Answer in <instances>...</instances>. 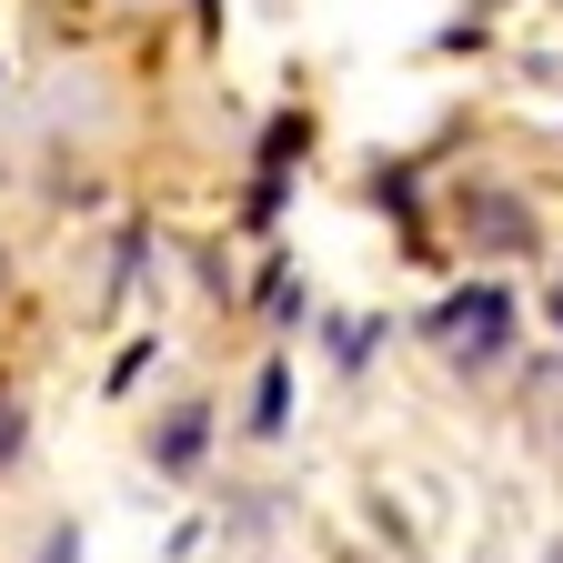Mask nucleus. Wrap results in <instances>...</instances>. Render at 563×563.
<instances>
[{"label": "nucleus", "instance_id": "nucleus-1", "mask_svg": "<svg viewBox=\"0 0 563 563\" xmlns=\"http://www.w3.org/2000/svg\"><path fill=\"white\" fill-rule=\"evenodd\" d=\"M433 332H443L453 363H493V352H504V332H514V302L493 292V282H473V292H453V302L433 312Z\"/></svg>", "mask_w": 563, "mask_h": 563}, {"label": "nucleus", "instance_id": "nucleus-2", "mask_svg": "<svg viewBox=\"0 0 563 563\" xmlns=\"http://www.w3.org/2000/svg\"><path fill=\"white\" fill-rule=\"evenodd\" d=\"M201 433H211L201 412H172V422H162V473H191V463H201Z\"/></svg>", "mask_w": 563, "mask_h": 563}, {"label": "nucleus", "instance_id": "nucleus-3", "mask_svg": "<svg viewBox=\"0 0 563 563\" xmlns=\"http://www.w3.org/2000/svg\"><path fill=\"white\" fill-rule=\"evenodd\" d=\"M21 443H31V412H21V393H0V473L21 463Z\"/></svg>", "mask_w": 563, "mask_h": 563}, {"label": "nucleus", "instance_id": "nucleus-4", "mask_svg": "<svg viewBox=\"0 0 563 563\" xmlns=\"http://www.w3.org/2000/svg\"><path fill=\"white\" fill-rule=\"evenodd\" d=\"M282 383H292V373H262V402H252V422H262V433H272V422H282V402H292V393H282Z\"/></svg>", "mask_w": 563, "mask_h": 563}]
</instances>
